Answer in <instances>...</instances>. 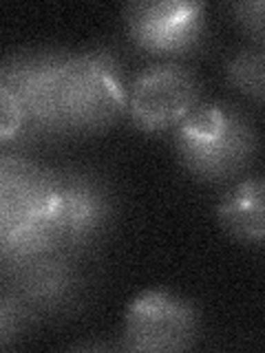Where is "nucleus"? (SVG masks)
<instances>
[{"mask_svg": "<svg viewBox=\"0 0 265 353\" xmlns=\"http://www.w3.org/2000/svg\"><path fill=\"white\" fill-rule=\"evenodd\" d=\"M126 108V91L108 51L62 55L58 62V115L62 132L104 128Z\"/></svg>", "mask_w": 265, "mask_h": 353, "instance_id": "1", "label": "nucleus"}, {"mask_svg": "<svg viewBox=\"0 0 265 353\" xmlns=\"http://www.w3.org/2000/svg\"><path fill=\"white\" fill-rule=\"evenodd\" d=\"M175 139L188 170L208 181L235 176L257 150V132L250 121L217 104L193 108L177 124Z\"/></svg>", "mask_w": 265, "mask_h": 353, "instance_id": "2", "label": "nucleus"}, {"mask_svg": "<svg viewBox=\"0 0 265 353\" xmlns=\"http://www.w3.org/2000/svg\"><path fill=\"white\" fill-rule=\"evenodd\" d=\"M55 172L0 154V254L27 230H55Z\"/></svg>", "mask_w": 265, "mask_h": 353, "instance_id": "3", "label": "nucleus"}, {"mask_svg": "<svg viewBox=\"0 0 265 353\" xmlns=\"http://www.w3.org/2000/svg\"><path fill=\"white\" fill-rule=\"evenodd\" d=\"M199 318L190 303L168 292H146L128 307L124 349L141 353H175L195 345Z\"/></svg>", "mask_w": 265, "mask_h": 353, "instance_id": "4", "label": "nucleus"}, {"mask_svg": "<svg viewBox=\"0 0 265 353\" xmlns=\"http://www.w3.org/2000/svg\"><path fill=\"white\" fill-rule=\"evenodd\" d=\"M199 99V82L190 69L164 62L144 71L126 97L128 115L141 130L170 128L190 113Z\"/></svg>", "mask_w": 265, "mask_h": 353, "instance_id": "5", "label": "nucleus"}, {"mask_svg": "<svg viewBox=\"0 0 265 353\" xmlns=\"http://www.w3.org/2000/svg\"><path fill=\"white\" fill-rule=\"evenodd\" d=\"M110 199L102 183L82 172H55V234L60 248L75 252L102 234Z\"/></svg>", "mask_w": 265, "mask_h": 353, "instance_id": "6", "label": "nucleus"}, {"mask_svg": "<svg viewBox=\"0 0 265 353\" xmlns=\"http://www.w3.org/2000/svg\"><path fill=\"white\" fill-rule=\"evenodd\" d=\"M11 294L29 312H58L69 305L80 287V274L71 261V252L47 250L29 259L9 263Z\"/></svg>", "mask_w": 265, "mask_h": 353, "instance_id": "7", "label": "nucleus"}, {"mask_svg": "<svg viewBox=\"0 0 265 353\" xmlns=\"http://www.w3.org/2000/svg\"><path fill=\"white\" fill-rule=\"evenodd\" d=\"M60 53H20L0 64L3 80L25 110L27 126L42 132H62L58 115Z\"/></svg>", "mask_w": 265, "mask_h": 353, "instance_id": "8", "label": "nucleus"}, {"mask_svg": "<svg viewBox=\"0 0 265 353\" xmlns=\"http://www.w3.org/2000/svg\"><path fill=\"white\" fill-rule=\"evenodd\" d=\"M204 7L199 3H137L128 9V31L141 49L153 53H179L202 36Z\"/></svg>", "mask_w": 265, "mask_h": 353, "instance_id": "9", "label": "nucleus"}, {"mask_svg": "<svg viewBox=\"0 0 265 353\" xmlns=\"http://www.w3.org/2000/svg\"><path fill=\"white\" fill-rule=\"evenodd\" d=\"M263 179L252 176L237 183L219 203V223L246 243H259L265 232Z\"/></svg>", "mask_w": 265, "mask_h": 353, "instance_id": "10", "label": "nucleus"}, {"mask_svg": "<svg viewBox=\"0 0 265 353\" xmlns=\"http://www.w3.org/2000/svg\"><path fill=\"white\" fill-rule=\"evenodd\" d=\"M228 80L257 104H263V49L257 47L239 51L228 64Z\"/></svg>", "mask_w": 265, "mask_h": 353, "instance_id": "11", "label": "nucleus"}, {"mask_svg": "<svg viewBox=\"0 0 265 353\" xmlns=\"http://www.w3.org/2000/svg\"><path fill=\"white\" fill-rule=\"evenodd\" d=\"M27 128H29L27 117L18 102V97L3 80H0V141L16 139Z\"/></svg>", "mask_w": 265, "mask_h": 353, "instance_id": "12", "label": "nucleus"}, {"mask_svg": "<svg viewBox=\"0 0 265 353\" xmlns=\"http://www.w3.org/2000/svg\"><path fill=\"white\" fill-rule=\"evenodd\" d=\"M31 316L33 314L11 292L7 296H0V347L18 338Z\"/></svg>", "mask_w": 265, "mask_h": 353, "instance_id": "13", "label": "nucleus"}, {"mask_svg": "<svg viewBox=\"0 0 265 353\" xmlns=\"http://www.w3.org/2000/svg\"><path fill=\"white\" fill-rule=\"evenodd\" d=\"M239 25L248 31V36L254 38L257 47L263 42V3L261 0H248V3H239L232 7Z\"/></svg>", "mask_w": 265, "mask_h": 353, "instance_id": "14", "label": "nucleus"}]
</instances>
